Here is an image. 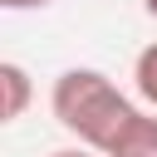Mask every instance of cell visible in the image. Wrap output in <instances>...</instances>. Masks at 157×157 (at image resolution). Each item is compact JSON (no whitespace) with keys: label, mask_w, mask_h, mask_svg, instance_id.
<instances>
[{"label":"cell","mask_w":157,"mask_h":157,"mask_svg":"<svg viewBox=\"0 0 157 157\" xmlns=\"http://www.w3.org/2000/svg\"><path fill=\"white\" fill-rule=\"evenodd\" d=\"M49 113H54V123H59L74 142L108 152V142L123 132V123L137 113V103H132L103 69L74 64V69H64V74L54 78V88H49Z\"/></svg>","instance_id":"1"},{"label":"cell","mask_w":157,"mask_h":157,"mask_svg":"<svg viewBox=\"0 0 157 157\" xmlns=\"http://www.w3.org/2000/svg\"><path fill=\"white\" fill-rule=\"evenodd\" d=\"M108 157H157V118L137 108L123 123V132L108 142Z\"/></svg>","instance_id":"2"},{"label":"cell","mask_w":157,"mask_h":157,"mask_svg":"<svg viewBox=\"0 0 157 157\" xmlns=\"http://www.w3.org/2000/svg\"><path fill=\"white\" fill-rule=\"evenodd\" d=\"M0 88H5V118L0 123H20L25 118V108H29V98H34V83H29V69L25 64H15V59H5L0 64Z\"/></svg>","instance_id":"3"},{"label":"cell","mask_w":157,"mask_h":157,"mask_svg":"<svg viewBox=\"0 0 157 157\" xmlns=\"http://www.w3.org/2000/svg\"><path fill=\"white\" fill-rule=\"evenodd\" d=\"M132 88H137V98L147 108H157V39L147 49H137V59H132Z\"/></svg>","instance_id":"4"},{"label":"cell","mask_w":157,"mask_h":157,"mask_svg":"<svg viewBox=\"0 0 157 157\" xmlns=\"http://www.w3.org/2000/svg\"><path fill=\"white\" fill-rule=\"evenodd\" d=\"M49 157H108V152H98V147H59V152H49Z\"/></svg>","instance_id":"5"},{"label":"cell","mask_w":157,"mask_h":157,"mask_svg":"<svg viewBox=\"0 0 157 157\" xmlns=\"http://www.w3.org/2000/svg\"><path fill=\"white\" fill-rule=\"evenodd\" d=\"M0 5L20 15V10H44V5H54V0H0Z\"/></svg>","instance_id":"6"},{"label":"cell","mask_w":157,"mask_h":157,"mask_svg":"<svg viewBox=\"0 0 157 157\" xmlns=\"http://www.w3.org/2000/svg\"><path fill=\"white\" fill-rule=\"evenodd\" d=\"M142 10H147V15H152V20H157V0H142Z\"/></svg>","instance_id":"7"}]
</instances>
